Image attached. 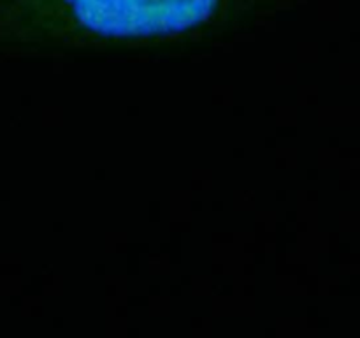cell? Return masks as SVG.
Segmentation results:
<instances>
[{"instance_id":"1","label":"cell","mask_w":360,"mask_h":338,"mask_svg":"<svg viewBox=\"0 0 360 338\" xmlns=\"http://www.w3.org/2000/svg\"><path fill=\"white\" fill-rule=\"evenodd\" d=\"M274 0H5L12 34L67 46L202 37Z\"/></svg>"}]
</instances>
